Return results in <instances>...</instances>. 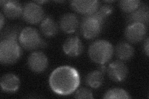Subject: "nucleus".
<instances>
[{"label":"nucleus","mask_w":149,"mask_h":99,"mask_svg":"<svg viewBox=\"0 0 149 99\" xmlns=\"http://www.w3.org/2000/svg\"><path fill=\"white\" fill-rule=\"evenodd\" d=\"M40 29L42 33L48 37L55 36L58 30L57 24L50 17H46L41 22Z\"/></svg>","instance_id":"obj_17"},{"label":"nucleus","mask_w":149,"mask_h":99,"mask_svg":"<svg viewBox=\"0 0 149 99\" xmlns=\"http://www.w3.org/2000/svg\"><path fill=\"white\" fill-rule=\"evenodd\" d=\"M104 98H129V94L124 89L113 88L107 91L104 95Z\"/></svg>","instance_id":"obj_20"},{"label":"nucleus","mask_w":149,"mask_h":99,"mask_svg":"<svg viewBox=\"0 0 149 99\" xmlns=\"http://www.w3.org/2000/svg\"><path fill=\"white\" fill-rule=\"evenodd\" d=\"M71 6L74 11L84 16H89L94 14L100 7V2L97 1H72Z\"/></svg>","instance_id":"obj_10"},{"label":"nucleus","mask_w":149,"mask_h":99,"mask_svg":"<svg viewBox=\"0 0 149 99\" xmlns=\"http://www.w3.org/2000/svg\"><path fill=\"white\" fill-rule=\"evenodd\" d=\"M104 81V75L101 71L96 70L91 71L87 75L86 84L92 88H98Z\"/></svg>","instance_id":"obj_18"},{"label":"nucleus","mask_w":149,"mask_h":99,"mask_svg":"<svg viewBox=\"0 0 149 99\" xmlns=\"http://www.w3.org/2000/svg\"><path fill=\"white\" fill-rule=\"evenodd\" d=\"M134 48L127 42H122L119 43L115 48V54L118 58L122 61H128L134 55Z\"/></svg>","instance_id":"obj_16"},{"label":"nucleus","mask_w":149,"mask_h":99,"mask_svg":"<svg viewBox=\"0 0 149 99\" xmlns=\"http://www.w3.org/2000/svg\"><path fill=\"white\" fill-rule=\"evenodd\" d=\"M1 89L7 93L16 92L20 86V80L15 74L8 73L3 75L1 79Z\"/></svg>","instance_id":"obj_14"},{"label":"nucleus","mask_w":149,"mask_h":99,"mask_svg":"<svg viewBox=\"0 0 149 99\" xmlns=\"http://www.w3.org/2000/svg\"><path fill=\"white\" fill-rule=\"evenodd\" d=\"M141 2L136 0H127V1H120L119 3V7L122 11L126 13H132L141 6Z\"/></svg>","instance_id":"obj_21"},{"label":"nucleus","mask_w":149,"mask_h":99,"mask_svg":"<svg viewBox=\"0 0 149 99\" xmlns=\"http://www.w3.org/2000/svg\"><path fill=\"white\" fill-rule=\"evenodd\" d=\"M0 16H1V29H3V25H4V16H3V13L1 12V14H0Z\"/></svg>","instance_id":"obj_25"},{"label":"nucleus","mask_w":149,"mask_h":99,"mask_svg":"<svg viewBox=\"0 0 149 99\" xmlns=\"http://www.w3.org/2000/svg\"><path fill=\"white\" fill-rule=\"evenodd\" d=\"M19 43L23 48L27 50H36L45 45L39 32L31 27H27L21 31L19 36Z\"/></svg>","instance_id":"obj_4"},{"label":"nucleus","mask_w":149,"mask_h":99,"mask_svg":"<svg viewBox=\"0 0 149 99\" xmlns=\"http://www.w3.org/2000/svg\"><path fill=\"white\" fill-rule=\"evenodd\" d=\"M106 70H107V68H106L104 64H101L100 68V71H101L102 73H104V72L106 71Z\"/></svg>","instance_id":"obj_24"},{"label":"nucleus","mask_w":149,"mask_h":99,"mask_svg":"<svg viewBox=\"0 0 149 99\" xmlns=\"http://www.w3.org/2000/svg\"><path fill=\"white\" fill-rule=\"evenodd\" d=\"M148 8L146 5H143L138 8L127 17V22L129 24L141 23L147 25L148 22Z\"/></svg>","instance_id":"obj_15"},{"label":"nucleus","mask_w":149,"mask_h":99,"mask_svg":"<svg viewBox=\"0 0 149 99\" xmlns=\"http://www.w3.org/2000/svg\"><path fill=\"white\" fill-rule=\"evenodd\" d=\"M19 30L10 28L3 35L0 43V61L3 64L8 65L16 63L22 55V48L17 42Z\"/></svg>","instance_id":"obj_2"},{"label":"nucleus","mask_w":149,"mask_h":99,"mask_svg":"<svg viewBox=\"0 0 149 99\" xmlns=\"http://www.w3.org/2000/svg\"><path fill=\"white\" fill-rule=\"evenodd\" d=\"M65 53L71 57H76L83 52V46L81 40L78 37L73 36L68 38L63 45Z\"/></svg>","instance_id":"obj_11"},{"label":"nucleus","mask_w":149,"mask_h":99,"mask_svg":"<svg viewBox=\"0 0 149 99\" xmlns=\"http://www.w3.org/2000/svg\"><path fill=\"white\" fill-rule=\"evenodd\" d=\"M48 59L42 51H37L31 53L27 59V64L29 69L37 73H40L46 70L48 66Z\"/></svg>","instance_id":"obj_8"},{"label":"nucleus","mask_w":149,"mask_h":99,"mask_svg":"<svg viewBox=\"0 0 149 99\" xmlns=\"http://www.w3.org/2000/svg\"><path fill=\"white\" fill-rule=\"evenodd\" d=\"M144 51L147 55V56H148V52H149V43H148V39L147 38L146 39V41L144 43Z\"/></svg>","instance_id":"obj_23"},{"label":"nucleus","mask_w":149,"mask_h":99,"mask_svg":"<svg viewBox=\"0 0 149 99\" xmlns=\"http://www.w3.org/2000/svg\"><path fill=\"white\" fill-rule=\"evenodd\" d=\"M1 6L4 15L9 18L15 19L22 14V9L19 2L16 1H1Z\"/></svg>","instance_id":"obj_12"},{"label":"nucleus","mask_w":149,"mask_h":99,"mask_svg":"<svg viewBox=\"0 0 149 99\" xmlns=\"http://www.w3.org/2000/svg\"><path fill=\"white\" fill-rule=\"evenodd\" d=\"M108 76L115 82H122L127 78L128 69L125 64L121 61H114L111 63L107 68Z\"/></svg>","instance_id":"obj_9"},{"label":"nucleus","mask_w":149,"mask_h":99,"mask_svg":"<svg viewBox=\"0 0 149 99\" xmlns=\"http://www.w3.org/2000/svg\"><path fill=\"white\" fill-rule=\"evenodd\" d=\"M102 24L92 15L85 16L81 24V32L87 39H93L98 36L102 30Z\"/></svg>","instance_id":"obj_5"},{"label":"nucleus","mask_w":149,"mask_h":99,"mask_svg":"<svg viewBox=\"0 0 149 99\" xmlns=\"http://www.w3.org/2000/svg\"><path fill=\"white\" fill-rule=\"evenodd\" d=\"M22 16L27 22L36 24L44 19V11L40 4L36 2H29L23 6Z\"/></svg>","instance_id":"obj_6"},{"label":"nucleus","mask_w":149,"mask_h":99,"mask_svg":"<svg viewBox=\"0 0 149 99\" xmlns=\"http://www.w3.org/2000/svg\"><path fill=\"white\" fill-rule=\"evenodd\" d=\"M114 48L112 44L105 40H97L90 45L88 55L90 59L97 64H104L112 58Z\"/></svg>","instance_id":"obj_3"},{"label":"nucleus","mask_w":149,"mask_h":99,"mask_svg":"<svg viewBox=\"0 0 149 99\" xmlns=\"http://www.w3.org/2000/svg\"><path fill=\"white\" fill-rule=\"evenodd\" d=\"M147 29L145 24L141 23L129 24L125 30V37L131 43H138L144 39Z\"/></svg>","instance_id":"obj_7"},{"label":"nucleus","mask_w":149,"mask_h":99,"mask_svg":"<svg viewBox=\"0 0 149 99\" xmlns=\"http://www.w3.org/2000/svg\"><path fill=\"white\" fill-rule=\"evenodd\" d=\"M75 98H93V93L90 89L86 88H81L74 94Z\"/></svg>","instance_id":"obj_22"},{"label":"nucleus","mask_w":149,"mask_h":99,"mask_svg":"<svg viewBox=\"0 0 149 99\" xmlns=\"http://www.w3.org/2000/svg\"><path fill=\"white\" fill-rule=\"evenodd\" d=\"M80 76L78 71L69 66H63L54 69L49 78L51 89L60 96H68L80 86Z\"/></svg>","instance_id":"obj_1"},{"label":"nucleus","mask_w":149,"mask_h":99,"mask_svg":"<svg viewBox=\"0 0 149 99\" xmlns=\"http://www.w3.org/2000/svg\"><path fill=\"white\" fill-rule=\"evenodd\" d=\"M113 8L111 4H105L103 5L100 6L97 10L91 15L103 24L106 18L111 15L113 12Z\"/></svg>","instance_id":"obj_19"},{"label":"nucleus","mask_w":149,"mask_h":99,"mask_svg":"<svg viewBox=\"0 0 149 99\" xmlns=\"http://www.w3.org/2000/svg\"><path fill=\"white\" fill-rule=\"evenodd\" d=\"M78 18L76 15L73 13L65 14L60 19V29L67 34H72V33L74 32L78 29Z\"/></svg>","instance_id":"obj_13"}]
</instances>
